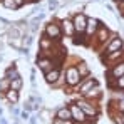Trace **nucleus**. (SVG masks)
Masks as SVG:
<instances>
[{
  "label": "nucleus",
  "instance_id": "nucleus-1",
  "mask_svg": "<svg viewBox=\"0 0 124 124\" xmlns=\"http://www.w3.org/2000/svg\"><path fill=\"white\" fill-rule=\"evenodd\" d=\"M74 102L77 104L81 109L84 111V114L87 116V117H92V119H96V117H99V114H101V109H99V106L97 102H92V101H87V99H84L82 96H76V101Z\"/></svg>",
  "mask_w": 124,
  "mask_h": 124
},
{
  "label": "nucleus",
  "instance_id": "nucleus-2",
  "mask_svg": "<svg viewBox=\"0 0 124 124\" xmlns=\"http://www.w3.org/2000/svg\"><path fill=\"white\" fill-rule=\"evenodd\" d=\"M81 74L77 70L76 65H67L65 74H64V81H65V87H76L77 84L81 82Z\"/></svg>",
  "mask_w": 124,
  "mask_h": 124
},
{
  "label": "nucleus",
  "instance_id": "nucleus-3",
  "mask_svg": "<svg viewBox=\"0 0 124 124\" xmlns=\"http://www.w3.org/2000/svg\"><path fill=\"white\" fill-rule=\"evenodd\" d=\"M44 35H47L50 40L54 42H59L62 39V30H61V23L55 20L49 22V23H45V27H44Z\"/></svg>",
  "mask_w": 124,
  "mask_h": 124
},
{
  "label": "nucleus",
  "instance_id": "nucleus-4",
  "mask_svg": "<svg viewBox=\"0 0 124 124\" xmlns=\"http://www.w3.org/2000/svg\"><path fill=\"white\" fill-rule=\"evenodd\" d=\"M69 109H70V119L77 124H89V117L84 114V111L77 106L76 102L69 104Z\"/></svg>",
  "mask_w": 124,
  "mask_h": 124
},
{
  "label": "nucleus",
  "instance_id": "nucleus-5",
  "mask_svg": "<svg viewBox=\"0 0 124 124\" xmlns=\"http://www.w3.org/2000/svg\"><path fill=\"white\" fill-rule=\"evenodd\" d=\"M121 76H124V61L112 64V65H111V69L106 72V77H107V81H109V82H112L114 79H117V77H121Z\"/></svg>",
  "mask_w": 124,
  "mask_h": 124
},
{
  "label": "nucleus",
  "instance_id": "nucleus-6",
  "mask_svg": "<svg viewBox=\"0 0 124 124\" xmlns=\"http://www.w3.org/2000/svg\"><path fill=\"white\" fill-rule=\"evenodd\" d=\"M72 23H74V29H76V34H84L85 30V23H87V17L84 12H77L74 17H72Z\"/></svg>",
  "mask_w": 124,
  "mask_h": 124
},
{
  "label": "nucleus",
  "instance_id": "nucleus-7",
  "mask_svg": "<svg viewBox=\"0 0 124 124\" xmlns=\"http://www.w3.org/2000/svg\"><path fill=\"white\" fill-rule=\"evenodd\" d=\"M62 76V70L59 65H55V67H52V69H49L47 72H44V79H45V82L49 84V85H52V84H55L59 81V77Z\"/></svg>",
  "mask_w": 124,
  "mask_h": 124
},
{
  "label": "nucleus",
  "instance_id": "nucleus-8",
  "mask_svg": "<svg viewBox=\"0 0 124 124\" xmlns=\"http://www.w3.org/2000/svg\"><path fill=\"white\" fill-rule=\"evenodd\" d=\"M59 23H61L62 35H65V37H74V35H76V29H74V23H72V20H70L69 17H65V19L59 20Z\"/></svg>",
  "mask_w": 124,
  "mask_h": 124
},
{
  "label": "nucleus",
  "instance_id": "nucleus-9",
  "mask_svg": "<svg viewBox=\"0 0 124 124\" xmlns=\"http://www.w3.org/2000/svg\"><path fill=\"white\" fill-rule=\"evenodd\" d=\"M84 99H87V101H92V102H97L101 97H102V89H101V85L99 84H96L94 87H91L85 94L82 96Z\"/></svg>",
  "mask_w": 124,
  "mask_h": 124
},
{
  "label": "nucleus",
  "instance_id": "nucleus-10",
  "mask_svg": "<svg viewBox=\"0 0 124 124\" xmlns=\"http://www.w3.org/2000/svg\"><path fill=\"white\" fill-rule=\"evenodd\" d=\"M99 20H97V17H91V19H87V23H85V30H84V34L87 35V37H94V34L97 32V29H99Z\"/></svg>",
  "mask_w": 124,
  "mask_h": 124
},
{
  "label": "nucleus",
  "instance_id": "nucleus-11",
  "mask_svg": "<svg viewBox=\"0 0 124 124\" xmlns=\"http://www.w3.org/2000/svg\"><path fill=\"white\" fill-rule=\"evenodd\" d=\"M92 39H96V40L99 42V44H107V42L111 40V37H109V29L107 27H104V25H99V29H97V32L94 34V37Z\"/></svg>",
  "mask_w": 124,
  "mask_h": 124
},
{
  "label": "nucleus",
  "instance_id": "nucleus-12",
  "mask_svg": "<svg viewBox=\"0 0 124 124\" xmlns=\"http://www.w3.org/2000/svg\"><path fill=\"white\" fill-rule=\"evenodd\" d=\"M37 67L40 69L42 72H47L49 69L55 67V62L52 61L50 57H47V55H39L37 57Z\"/></svg>",
  "mask_w": 124,
  "mask_h": 124
},
{
  "label": "nucleus",
  "instance_id": "nucleus-13",
  "mask_svg": "<svg viewBox=\"0 0 124 124\" xmlns=\"http://www.w3.org/2000/svg\"><path fill=\"white\" fill-rule=\"evenodd\" d=\"M119 49H123V39L117 35V37H111V40L106 44V54H109V52H116V50H119Z\"/></svg>",
  "mask_w": 124,
  "mask_h": 124
},
{
  "label": "nucleus",
  "instance_id": "nucleus-14",
  "mask_svg": "<svg viewBox=\"0 0 124 124\" xmlns=\"http://www.w3.org/2000/svg\"><path fill=\"white\" fill-rule=\"evenodd\" d=\"M104 61L107 62V64H116V62H123L124 61V50H116V52H109V54H106V57H104Z\"/></svg>",
  "mask_w": 124,
  "mask_h": 124
},
{
  "label": "nucleus",
  "instance_id": "nucleus-15",
  "mask_svg": "<svg viewBox=\"0 0 124 124\" xmlns=\"http://www.w3.org/2000/svg\"><path fill=\"white\" fill-rule=\"evenodd\" d=\"M2 96H3V99L8 104H17L20 101V91H15V89H8V91L3 92Z\"/></svg>",
  "mask_w": 124,
  "mask_h": 124
},
{
  "label": "nucleus",
  "instance_id": "nucleus-16",
  "mask_svg": "<svg viewBox=\"0 0 124 124\" xmlns=\"http://www.w3.org/2000/svg\"><path fill=\"white\" fill-rule=\"evenodd\" d=\"M55 117L61 119V121L70 119V109H69V106H59V107L55 109Z\"/></svg>",
  "mask_w": 124,
  "mask_h": 124
},
{
  "label": "nucleus",
  "instance_id": "nucleus-17",
  "mask_svg": "<svg viewBox=\"0 0 124 124\" xmlns=\"http://www.w3.org/2000/svg\"><path fill=\"white\" fill-rule=\"evenodd\" d=\"M52 45H54V40H50L47 35H42L40 39H39V49H40V52H47V50H50Z\"/></svg>",
  "mask_w": 124,
  "mask_h": 124
},
{
  "label": "nucleus",
  "instance_id": "nucleus-18",
  "mask_svg": "<svg viewBox=\"0 0 124 124\" xmlns=\"http://www.w3.org/2000/svg\"><path fill=\"white\" fill-rule=\"evenodd\" d=\"M5 77L7 79H15V77H20V72H19V69L15 67V64H10L7 69H5Z\"/></svg>",
  "mask_w": 124,
  "mask_h": 124
},
{
  "label": "nucleus",
  "instance_id": "nucleus-19",
  "mask_svg": "<svg viewBox=\"0 0 124 124\" xmlns=\"http://www.w3.org/2000/svg\"><path fill=\"white\" fill-rule=\"evenodd\" d=\"M76 67H77V70H79V74H81V77H89L91 76V69H89V65L85 64V62H77L76 64Z\"/></svg>",
  "mask_w": 124,
  "mask_h": 124
},
{
  "label": "nucleus",
  "instance_id": "nucleus-20",
  "mask_svg": "<svg viewBox=\"0 0 124 124\" xmlns=\"http://www.w3.org/2000/svg\"><path fill=\"white\" fill-rule=\"evenodd\" d=\"M22 87H23V81H22V77H15V79L10 81V89L22 91Z\"/></svg>",
  "mask_w": 124,
  "mask_h": 124
},
{
  "label": "nucleus",
  "instance_id": "nucleus-21",
  "mask_svg": "<svg viewBox=\"0 0 124 124\" xmlns=\"http://www.w3.org/2000/svg\"><path fill=\"white\" fill-rule=\"evenodd\" d=\"M10 89V79H7L5 76L0 79V94H3V92H7Z\"/></svg>",
  "mask_w": 124,
  "mask_h": 124
},
{
  "label": "nucleus",
  "instance_id": "nucleus-22",
  "mask_svg": "<svg viewBox=\"0 0 124 124\" xmlns=\"http://www.w3.org/2000/svg\"><path fill=\"white\" fill-rule=\"evenodd\" d=\"M0 3H2V7H3V8H7V10H17L15 0H2Z\"/></svg>",
  "mask_w": 124,
  "mask_h": 124
},
{
  "label": "nucleus",
  "instance_id": "nucleus-23",
  "mask_svg": "<svg viewBox=\"0 0 124 124\" xmlns=\"http://www.w3.org/2000/svg\"><path fill=\"white\" fill-rule=\"evenodd\" d=\"M47 7H49L50 12H55V10L59 8V0H49V2H47Z\"/></svg>",
  "mask_w": 124,
  "mask_h": 124
},
{
  "label": "nucleus",
  "instance_id": "nucleus-24",
  "mask_svg": "<svg viewBox=\"0 0 124 124\" xmlns=\"http://www.w3.org/2000/svg\"><path fill=\"white\" fill-rule=\"evenodd\" d=\"M29 117H30V111H22L20 112V119H23V121H29Z\"/></svg>",
  "mask_w": 124,
  "mask_h": 124
},
{
  "label": "nucleus",
  "instance_id": "nucleus-25",
  "mask_svg": "<svg viewBox=\"0 0 124 124\" xmlns=\"http://www.w3.org/2000/svg\"><path fill=\"white\" fill-rule=\"evenodd\" d=\"M27 3V0H15V5H17V10L20 8V7H23Z\"/></svg>",
  "mask_w": 124,
  "mask_h": 124
},
{
  "label": "nucleus",
  "instance_id": "nucleus-26",
  "mask_svg": "<svg viewBox=\"0 0 124 124\" xmlns=\"http://www.w3.org/2000/svg\"><path fill=\"white\" fill-rule=\"evenodd\" d=\"M119 117H121V123L124 124V112H119Z\"/></svg>",
  "mask_w": 124,
  "mask_h": 124
},
{
  "label": "nucleus",
  "instance_id": "nucleus-27",
  "mask_svg": "<svg viewBox=\"0 0 124 124\" xmlns=\"http://www.w3.org/2000/svg\"><path fill=\"white\" fill-rule=\"evenodd\" d=\"M12 124H20V119H15V121H14Z\"/></svg>",
  "mask_w": 124,
  "mask_h": 124
},
{
  "label": "nucleus",
  "instance_id": "nucleus-28",
  "mask_svg": "<svg viewBox=\"0 0 124 124\" xmlns=\"http://www.w3.org/2000/svg\"><path fill=\"white\" fill-rule=\"evenodd\" d=\"M27 2H32V3H37V2H40V0H27Z\"/></svg>",
  "mask_w": 124,
  "mask_h": 124
},
{
  "label": "nucleus",
  "instance_id": "nucleus-29",
  "mask_svg": "<svg viewBox=\"0 0 124 124\" xmlns=\"http://www.w3.org/2000/svg\"><path fill=\"white\" fill-rule=\"evenodd\" d=\"M114 2H116V3H119V2H124V0H114Z\"/></svg>",
  "mask_w": 124,
  "mask_h": 124
},
{
  "label": "nucleus",
  "instance_id": "nucleus-30",
  "mask_svg": "<svg viewBox=\"0 0 124 124\" xmlns=\"http://www.w3.org/2000/svg\"><path fill=\"white\" fill-rule=\"evenodd\" d=\"M121 91H124V87H123V89H121Z\"/></svg>",
  "mask_w": 124,
  "mask_h": 124
},
{
  "label": "nucleus",
  "instance_id": "nucleus-31",
  "mask_svg": "<svg viewBox=\"0 0 124 124\" xmlns=\"http://www.w3.org/2000/svg\"><path fill=\"white\" fill-rule=\"evenodd\" d=\"M0 2H2V0H0Z\"/></svg>",
  "mask_w": 124,
  "mask_h": 124
}]
</instances>
